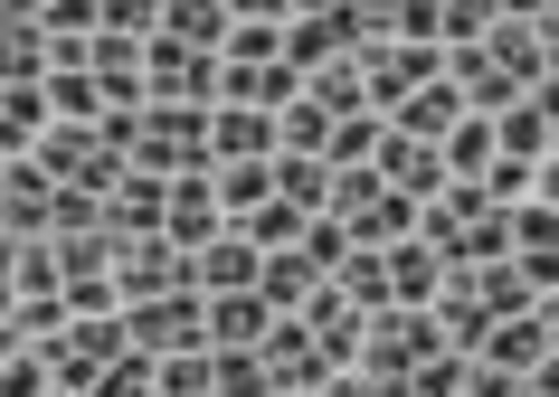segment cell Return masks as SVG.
Instances as JSON below:
<instances>
[{
  "label": "cell",
  "mask_w": 559,
  "mask_h": 397,
  "mask_svg": "<svg viewBox=\"0 0 559 397\" xmlns=\"http://www.w3.org/2000/svg\"><path fill=\"white\" fill-rule=\"evenodd\" d=\"M218 161H275V113L209 105V170H218Z\"/></svg>",
  "instance_id": "5bb4252c"
},
{
  "label": "cell",
  "mask_w": 559,
  "mask_h": 397,
  "mask_svg": "<svg viewBox=\"0 0 559 397\" xmlns=\"http://www.w3.org/2000/svg\"><path fill=\"white\" fill-rule=\"evenodd\" d=\"M323 218H342V237H352V246H389V237H408V227H417V198H399L370 161H352V170H332Z\"/></svg>",
  "instance_id": "6da1fadb"
},
{
  "label": "cell",
  "mask_w": 559,
  "mask_h": 397,
  "mask_svg": "<svg viewBox=\"0 0 559 397\" xmlns=\"http://www.w3.org/2000/svg\"><path fill=\"white\" fill-rule=\"evenodd\" d=\"M493 20H559V0H493Z\"/></svg>",
  "instance_id": "bcb514c9"
},
{
  "label": "cell",
  "mask_w": 559,
  "mask_h": 397,
  "mask_svg": "<svg viewBox=\"0 0 559 397\" xmlns=\"http://www.w3.org/2000/svg\"><path fill=\"white\" fill-rule=\"evenodd\" d=\"M200 397H218V388H200Z\"/></svg>",
  "instance_id": "f5cc1de1"
},
{
  "label": "cell",
  "mask_w": 559,
  "mask_h": 397,
  "mask_svg": "<svg viewBox=\"0 0 559 397\" xmlns=\"http://www.w3.org/2000/svg\"><path fill=\"white\" fill-rule=\"evenodd\" d=\"M95 142H105V152H123V161H133V152H143V113H133V105H115V113H95Z\"/></svg>",
  "instance_id": "7bdbcfd3"
},
{
  "label": "cell",
  "mask_w": 559,
  "mask_h": 397,
  "mask_svg": "<svg viewBox=\"0 0 559 397\" xmlns=\"http://www.w3.org/2000/svg\"><path fill=\"white\" fill-rule=\"evenodd\" d=\"M218 57H285V28H265V20H237Z\"/></svg>",
  "instance_id": "f6af8a7d"
},
{
  "label": "cell",
  "mask_w": 559,
  "mask_h": 397,
  "mask_svg": "<svg viewBox=\"0 0 559 397\" xmlns=\"http://www.w3.org/2000/svg\"><path fill=\"white\" fill-rule=\"evenodd\" d=\"M218 180H209V170H171V180H162V237H171V246H209V237H218Z\"/></svg>",
  "instance_id": "9c48e42d"
},
{
  "label": "cell",
  "mask_w": 559,
  "mask_h": 397,
  "mask_svg": "<svg viewBox=\"0 0 559 397\" xmlns=\"http://www.w3.org/2000/svg\"><path fill=\"white\" fill-rule=\"evenodd\" d=\"M493 152H502V161H550V152H559V105H550V85H540V95H512V105L493 113Z\"/></svg>",
  "instance_id": "30bf717a"
},
{
  "label": "cell",
  "mask_w": 559,
  "mask_h": 397,
  "mask_svg": "<svg viewBox=\"0 0 559 397\" xmlns=\"http://www.w3.org/2000/svg\"><path fill=\"white\" fill-rule=\"evenodd\" d=\"M180 284H190V246H171V237H123L115 246V293L123 303H152V293H180Z\"/></svg>",
  "instance_id": "5b68a950"
},
{
  "label": "cell",
  "mask_w": 559,
  "mask_h": 397,
  "mask_svg": "<svg viewBox=\"0 0 559 397\" xmlns=\"http://www.w3.org/2000/svg\"><path fill=\"white\" fill-rule=\"evenodd\" d=\"M228 20H265V28H285V0H228Z\"/></svg>",
  "instance_id": "7dc6e473"
},
{
  "label": "cell",
  "mask_w": 559,
  "mask_h": 397,
  "mask_svg": "<svg viewBox=\"0 0 559 397\" xmlns=\"http://www.w3.org/2000/svg\"><path fill=\"white\" fill-rule=\"evenodd\" d=\"M95 28H115V38L152 48V28H162V0H95Z\"/></svg>",
  "instance_id": "ab89813d"
},
{
  "label": "cell",
  "mask_w": 559,
  "mask_h": 397,
  "mask_svg": "<svg viewBox=\"0 0 559 397\" xmlns=\"http://www.w3.org/2000/svg\"><path fill=\"white\" fill-rule=\"evenodd\" d=\"M123 340H133V350H152V360H162V350H209V293H190V284H180V293L123 303Z\"/></svg>",
  "instance_id": "7a4b0ae2"
},
{
  "label": "cell",
  "mask_w": 559,
  "mask_h": 397,
  "mask_svg": "<svg viewBox=\"0 0 559 397\" xmlns=\"http://www.w3.org/2000/svg\"><path fill=\"white\" fill-rule=\"evenodd\" d=\"M295 67L285 57H218V105H257V113H285L295 105Z\"/></svg>",
  "instance_id": "8fae6325"
},
{
  "label": "cell",
  "mask_w": 559,
  "mask_h": 397,
  "mask_svg": "<svg viewBox=\"0 0 559 397\" xmlns=\"http://www.w3.org/2000/svg\"><path fill=\"white\" fill-rule=\"evenodd\" d=\"M86 397H152V350H115V360L86 378Z\"/></svg>",
  "instance_id": "74e56055"
},
{
  "label": "cell",
  "mask_w": 559,
  "mask_h": 397,
  "mask_svg": "<svg viewBox=\"0 0 559 397\" xmlns=\"http://www.w3.org/2000/svg\"><path fill=\"white\" fill-rule=\"evenodd\" d=\"M484 57L512 76V95H540L550 85V57H559V20H493L484 28Z\"/></svg>",
  "instance_id": "277c9868"
},
{
  "label": "cell",
  "mask_w": 559,
  "mask_h": 397,
  "mask_svg": "<svg viewBox=\"0 0 559 397\" xmlns=\"http://www.w3.org/2000/svg\"><path fill=\"white\" fill-rule=\"evenodd\" d=\"M38 133H48V95L38 85H0V161L38 152Z\"/></svg>",
  "instance_id": "83f0119b"
},
{
  "label": "cell",
  "mask_w": 559,
  "mask_h": 397,
  "mask_svg": "<svg viewBox=\"0 0 559 397\" xmlns=\"http://www.w3.org/2000/svg\"><path fill=\"white\" fill-rule=\"evenodd\" d=\"M304 255H313V275H332L342 255H352V237H342V218H304V237H295Z\"/></svg>",
  "instance_id": "b9f144b4"
},
{
  "label": "cell",
  "mask_w": 559,
  "mask_h": 397,
  "mask_svg": "<svg viewBox=\"0 0 559 397\" xmlns=\"http://www.w3.org/2000/svg\"><path fill=\"white\" fill-rule=\"evenodd\" d=\"M380 133H389V113H342V123H323V152H313V161H323V170H352V161L380 152Z\"/></svg>",
  "instance_id": "4dcf8cb0"
},
{
  "label": "cell",
  "mask_w": 559,
  "mask_h": 397,
  "mask_svg": "<svg viewBox=\"0 0 559 397\" xmlns=\"http://www.w3.org/2000/svg\"><path fill=\"white\" fill-rule=\"evenodd\" d=\"M67 322H76V312H67V293H20V303H10V332L29 340V350H48Z\"/></svg>",
  "instance_id": "e575fe53"
},
{
  "label": "cell",
  "mask_w": 559,
  "mask_h": 397,
  "mask_svg": "<svg viewBox=\"0 0 559 397\" xmlns=\"http://www.w3.org/2000/svg\"><path fill=\"white\" fill-rule=\"evenodd\" d=\"M265 322H275V312L257 303V284H247V293H209V350H257Z\"/></svg>",
  "instance_id": "d4e9b609"
},
{
  "label": "cell",
  "mask_w": 559,
  "mask_h": 397,
  "mask_svg": "<svg viewBox=\"0 0 559 397\" xmlns=\"http://www.w3.org/2000/svg\"><path fill=\"white\" fill-rule=\"evenodd\" d=\"M48 388V360H38V350H10V360H0V397H38Z\"/></svg>",
  "instance_id": "ee69618b"
},
{
  "label": "cell",
  "mask_w": 559,
  "mask_h": 397,
  "mask_svg": "<svg viewBox=\"0 0 559 397\" xmlns=\"http://www.w3.org/2000/svg\"><path fill=\"white\" fill-rule=\"evenodd\" d=\"M257 360H265V378H275V388H323L332 369H342V360L323 350V340H313V332L295 322V312H275V322H265Z\"/></svg>",
  "instance_id": "ba28073f"
},
{
  "label": "cell",
  "mask_w": 559,
  "mask_h": 397,
  "mask_svg": "<svg viewBox=\"0 0 559 397\" xmlns=\"http://www.w3.org/2000/svg\"><path fill=\"white\" fill-rule=\"evenodd\" d=\"M474 360L512 369V378H540V369L559 360V322H550V303H540V312H502L493 332H484V350H474Z\"/></svg>",
  "instance_id": "52a82bcc"
},
{
  "label": "cell",
  "mask_w": 559,
  "mask_h": 397,
  "mask_svg": "<svg viewBox=\"0 0 559 397\" xmlns=\"http://www.w3.org/2000/svg\"><path fill=\"white\" fill-rule=\"evenodd\" d=\"M360 48V28H352V10L332 0V10H304V20H285V67H323V57H352Z\"/></svg>",
  "instance_id": "2e32d148"
},
{
  "label": "cell",
  "mask_w": 559,
  "mask_h": 397,
  "mask_svg": "<svg viewBox=\"0 0 559 397\" xmlns=\"http://www.w3.org/2000/svg\"><path fill=\"white\" fill-rule=\"evenodd\" d=\"M209 180H218V218H228V227L247 218L257 198H275V170H265V161H218Z\"/></svg>",
  "instance_id": "d6a6232c"
},
{
  "label": "cell",
  "mask_w": 559,
  "mask_h": 397,
  "mask_svg": "<svg viewBox=\"0 0 559 397\" xmlns=\"http://www.w3.org/2000/svg\"><path fill=\"white\" fill-rule=\"evenodd\" d=\"M370 170H380V180H389L399 198H437V190H445V161H437V142H417V133H380Z\"/></svg>",
  "instance_id": "4fadbf2b"
},
{
  "label": "cell",
  "mask_w": 559,
  "mask_h": 397,
  "mask_svg": "<svg viewBox=\"0 0 559 397\" xmlns=\"http://www.w3.org/2000/svg\"><path fill=\"white\" fill-rule=\"evenodd\" d=\"M38 397H76V388H58V378H48V388H38Z\"/></svg>",
  "instance_id": "681fc988"
},
{
  "label": "cell",
  "mask_w": 559,
  "mask_h": 397,
  "mask_svg": "<svg viewBox=\"0 0 559 397\" xmlns=\"http://www.w3.org/2000/svg\"><path fill=\"white\" fill-rule=\"evenodd\" d=\"M323 397H380V388H370L360 369H332V378H323Z\"/></svg>",
  "instance_id": "c3c4849f"
},
{
  "label": "cell",
  "mask_w": 559,
  "mask_h": 397,
  "mask_svg": "<svg viewBox=\"0 0 559 397\" xmlns=\"http://www.w3.org/2000/svg\"><path fill=\"white\" fill-rule=\"evenodd\" d=\"M295 95L323 113V123H342V113H370V95H360V67H352V57H323V67H304Z\"/></svg>",
  "instance_id": "cb8c5ba5"
},
{
  "label": "cell",
  "mask_w": 559,
  "mask_h": 397,
  "mask_svg": "<svg viewBox=\"0 0 559 397\" xmlns=\"http://www.w3.org/2000/svg\"><path fill=\"white\" fill-rule=\"evenodd\" d=\"M143 85H152V105H218V57L152 38L143 48Z\"/></svg>",
  "instance_id": "8992f818"
},
{
  "label": "cell",
  "mask_w": 559,
  "mask_h": 397,
  "mask_svg": "<svg viewBox=\"0 0 559 397\" xmlns=\"http://www.w3.org/2000/svg\"><path fill=\"white\" fill-rule=\"evenodd\" d=\"M493 0H437V48H484Z\"/></svg>",
  "instance_id": "f35d334b"
},
{
  "label": "cell",
  "mask_w": 559,
  "mask_h": 397,
  "mask_svg": "<svg viewBox=\"0 0 559 397\" xmlns=\"http://www.w3.org/2000/svg\"><path fill=\"white\" fill-rule=\"evenodd\" d=\"M445 85H455V105H465V113H484V123H493V113L512 105V76H502V67H493L484 48H445Z\"/></svg>",
  "instance_id": "ffe728a7"
},
{
  "label": "cell",
  "mask_w": 559,
  "mask_h": 397,
  "mask_svg": "<svg viewBox=\"0 0 559 397\" xmlns=\"http://www.w3.org/2000/svg\"><path fill=\"white\" fill-rule=\"evenodd\" d=\"M209 388L218 397H275V378H265L257 350H209Z\"/></svg>",
  "instance_id": "d590c367"
},
{
  "label": "cell",
  "mask_w": 559,
  "mask_h": 397,
  "mask_svg": "<svg viewBox=\"0 0 559 397\" xmlns=\"http://www.w3.org/2000/svg\"><path fill=\"white\" fill-rule=\"evenodd\" d=\"M237 237H247L257 255H275V246H295V237H304V208H285V198H257V208L237 218Z\"/></svg>",
  "instance_id": "836d02e7"
},
{
  "label": "cell",
  "mask_w": 559,
  "mask_h": 397,
  "mask_svg": "<svg viewBox=\"0 0 559 397\" xmlns=\"http://www.w3.org/2000/svg\"><path fill=\"white\" fill-rule=\"evenodd\" d=\"M313 284H323V275H313V255H304V246H275V255L257 265V303H265V312H304Z\"/></svg>",
  "instance_id": "4316f807"
},
{
  "label": "cell",
  "mask_w": 559,
  "mask_h": 397,
  "mask_svg": "<svg viewBox=\"0 0 559 397\" xmlns=\"http://www.w3.org/2000/svg\"><path fill=\"white\" fill-rule=\"evenodd\" d=\"M228 0H162V28H152V38H171V48H228Z\"/></svg>",
  "instance_id": "603a6c76"
},
{
  "label": "cell",
  "mask_w": 559,
  "mask_h": 397,
  "mask_svg": "<svg viewBox=\"0 0 559 397\" xmlns=\"http://www.w3.org/2000/svg\"><path fill=\"white\" fill-rule=\"evenodd\" d=\"M465 275H474V303L493 312V322H502V312H540V303H550V284H531V265H512V255L465 265Z\"/></svg>",
  "instance_id": "44dd1931"
},
{
  "label": "cell",
  "mask_w": 559,
  "mask_h": 397,
  "mask_svg": "<svg viewBox=\"0 0 559 397\" xmlns=\"http://www.w3.org/2000/svg\"><path fill=\"white\" fill-rule=\"evenodd\" d=\"M437 161H445V180H484V161H493V123H484V113L445 123V133H437Z\"/></svg>",
  "instance_id": "f546056e"
},
{
  "label": "cell",
  "mask_w": 559,
  "mask_h": 397,
  "mask_svg": "<svg viewBox=\"0 0 559 397\" xmlns=\"http://www.w3.org/2000/svg\"><path fill=\"white\" fill-rule=\"evenodd\" d=\"M295 322H304L313 340H323L332 360H352V350H360V332H370V312H360V303H352V293H342L332 275L313 284V293H304V312H295Z\"/></svg>",
  "instance_id": "9a60e30c"
},
{
  "label": "cell",
  "mask_w": 559,
  "mask_h": 397,
  "mask_svg": "<svg viewBox=\"0 0 559 397\" xmlns=\"http://www.w3.org/2000/svg\"><path fill=\"white\" fill-rule=\"evenodd\" d=\"M133 170H209V105H143V152Z\"/></svg>",
  "instance_id": "3957f363"
},
{
  "label": "cell",
  "mask_w": 559,
  "mask_h": 397,
  "mask_svg": "<svg viewBox=\"0 0 559 397\" xmlns=\"http://www.w3.org/2000/svg\"><path fill=\"white\" fill-rule=\"evenodd\" d=\"M38 95H48V123H95V113H105V95H95L86 67H48Z\"/></svg>",
  "instance_id": "1f68e13d"
},
{
  "label": "cell",
  "mask_w": 559,
  "mask_h": 397,
  "mask_svg": "<svg viewBox=\"0 0 559 397\" xmlns=\"http://www.w3.org/2000/svg\"><path fill=\"white\" fill-rule=\"evenodd\" d=\"M417 312H427V322H437V340H445V350H465V360L484 350V332H493V312L474 303V275H445Z\"/></svg>",
  "instance_id": "7c38bea8"
},
{
  "label": "cell",
  "mask_w": 559,
  "mask_h": 397,
  "mask_svg": "<svg viewBox=\"0 0 559 397\" xmlns=\"http://www.w3.org/2000/svg\"><path fill=\"white\" fill-rule=\"evenodd\" d=\"M48 67H58L48 28H38L29 10H10V0H0V85H48Z\"/></svg>",
  "instance_id": "e0dca14e"
},
{
  "label": "cell",
  "mask_w": 559,
  "mask_h": 397,
  "mask_svg": "<svg viewBox=\"0 0 559 397\" xmlns=\"http://www.w3.org/2000/svg\"><path fill=\"white\" fill-rule=\"evenodd\" d=\"M10 10H38V0H10Z\"/></svg>",
  "instance_id": "f907efd6"
},
{
  "label": "cell",
  "mask_w": 559,
  "mask_h": 397,
  "mask_svg": "<svg viewBox=\"0 0 559 397\" xmlns=\"http://www.w3.org/2000/svg\"><path fill=\"white\" fill-rule=\"evenodd\" d=\"M105 237H162V170H123L115 198H105Z\"/></svg>",
  "instance_id": "d6986e66"
},
{
  "label": "cell",
  "mask_w": 559,
  "mask_h": 397,
  "mask_svg": "<svg viewBox=\"0 0 559 397\" xmlns=\"http://www.w3.org/2000/svg\"><path fill=\"white\" fill-rule=\"evenodd\" d=\"M380 275H389V303H427V293H437L445 284V265H437V246H417V237H389L380 246Z\"/></svg>",
  "instance_id": "7402d4cb"
},
{
  "label": "cell",
  "mask_w": 559,
  "mask_h": 397,
  "mask_svg": "<svg viewBox=\"0 0 559 397\" xmlns=\"http://www.w3.org/2000/svg\"><path fill=\"white\" fill-rule=\"evenodd\" d=\"M257 265H265V255L247 246L237 227H218L209 246H190V284H200V293H247V284H257Z\"/></svg>",
  "instance_id": "ac0fdd59"
},
{
  "label": "cell",
  "mask_w": 559,
  "mask_h": 397,
  "mask_svg": "<svg viewBox=\"0 0 559 397\" xmlns=\"http://www.w3.org/2000/svg\"><path fill=\"white\" fill-rule=\"evenodd\" d=\"M275 198H285V208H304V218H323V198H332V170L313 161V152H275Z\"/></svg>",
  "instance_id": "f1b7e54d"
},
{
  "label": "cell",
  "mask_w": 559,
  "mask_h": 397,
  "mask_svg": "<svg viewBox=\"0 0 559 397\" xmlns=\"http://www.w3.org/2000/svg\"><path fill=\"white\" fill-rule=\"evenodd\" d=\"M86 227H105V198L95 190H58L48 198V237H86Z\"/></svg>",
  "instance_id": "60d3db41"
},
{
  "label": "cell",
  "mask_w": 559,
  "mask_h": 397,
  "mask_svg": "<svg viewBox=\"0 0 559 397\" xmlns=\"http://www.w3.org/2000/svg\"><path fill=\"white\" fill-rule=\"evenodd\" d=\"M0 237H10V218H0Z\"/></svg>",
  "instance_id": "816d5d0a"
},
{
  "label": "cell",
  "mask_w": 559,
  "mask_h": 397,
  "mask_svg": "<svg viewBox=\"0 0 559 397\" xmlns=\"http://www.w3.org/2000/svg\"><path fill=\"white\" fill-rule=\"evenodd\" d=\"M332 284L352 293L360 312H389V275H380V246H352L342 265H332Z\"/></svg>",
  "instance_id": "8d00e7d4"
},
{
  "label": "cell",
  "mask_w": 559,
  "mask_h": 397,
  "mask_svg": "<svg viewBox=\"0 0 559 397\" xmlns=\"http://www.w3.org/2000/svg\"><path fill=\"white\" fill-rule=\"evenodd\" d=\"M445 123H465V105H455V85H445V76H427L417 95H399V105H389V133H417V142H437Z\"/></svg>",
  "instance_id": "484cf974"
}]
</instances>
